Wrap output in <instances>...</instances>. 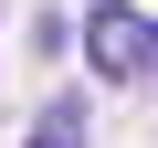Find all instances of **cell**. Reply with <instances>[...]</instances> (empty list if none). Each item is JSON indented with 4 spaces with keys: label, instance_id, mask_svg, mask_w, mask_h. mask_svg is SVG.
I'll use <instances>...</instances> for the list:
<instances>
[{
    "label": "cell",
    "instance_id": "cell-1",
    "mask_svg": "<svg viewBox=\"0 0 158 148\" xmlns=\"http://www.w3.org/2000/svg\"><path fill=\"white\" fill-rule=\"evenodd\" d=\"M85 63L106 74V85L148 74V63H158V21H148V11H127V0H95V11H85Z\"/></svg>",
    "mask_w": 158,
    "mask_h": 148
},
{
    "label": "cell",
    "instance_id": "cell-2",
    "mask_svg": "<svg viewBox=\"0 0 158 148\" xmlns=\"http://www.w3.org/2000/svg\"><path fill=\"white\" fill-rule=\"evenodd\" d=\"M32 148H85V106H42V127H32Z\"/></svg>",
    "mask_w": 158,
    "mask_h": 148
}]
</instances>
